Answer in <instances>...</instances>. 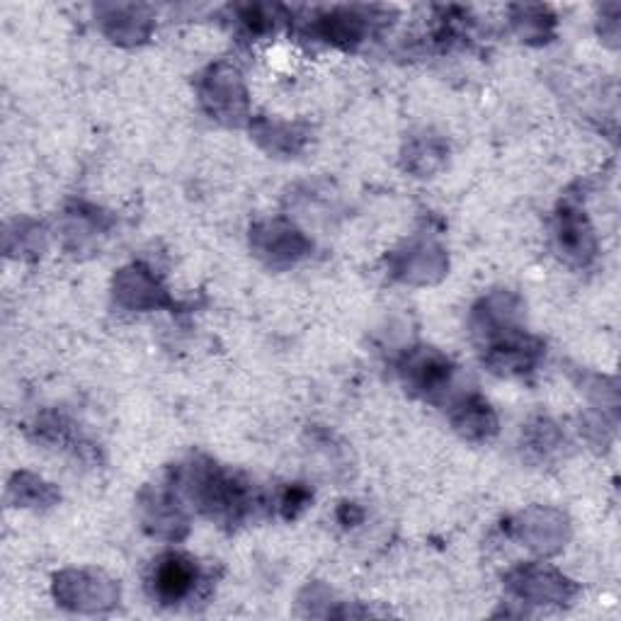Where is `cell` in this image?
<instances>
[{"label": "cell", "instance_id": "1", "mask_svg": "<svg viewBox=\"0 0 621 621\" xmlns=\"http://www.w3.org/2000/svg\"><path fill=\"white\" fill-rule=\"evenodd\" d=\"M189 583H192V571H189L188 564H182L180 558H170L166 565H160L158 590L166 597H180V595H185Z\"/></svg>", "mask_w": 621, "mask_h": 621}]
</instances>
